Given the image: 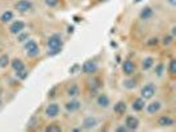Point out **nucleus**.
Returning a JSON list of instances; mask_svg holds the SVG:
<instances>
[{"instance_id": "obj_13", "label": "nucleus", "mask_w": 176, "mask_h": 132, "mask_svg": "<svg viewBox=\"0 0 176 132\" xmlns=\"http://www.w3.org/2000/svg\"><path fill=\"white\" fill-rule=\"evenodd\" d=\"M173 120L171 118L167 116H162L158 120V124L162 126H170L173 124Z\"/></svg>"}, {"instance_id": "obj_22", "label": "nucleus", "mask_w": 176, "mask_h": 132, "mask_svg": "<svg viewBox=\"0 0 176 132\" xmlns=\"http://www.w3.org/2000/svg\"><path fill=\"white\" fill-rule=\"evenodd\" d=\"M79 90L77 85L71 86L68 91V94L71 96H77L79 95Z\"/></svg>"}, {"instance_id": "obj_6", "label": "nucleus", "mask_w": 176, "mask_h": 132, "mask_svg": "<svg viewBox=\"0 0 176 132\" xmlns=\"http://www.w3.org/2000/svg\"><path fill=\"white\" fill-rule=\"evenodd\" d=\"M126 125L129 129L135 130L138 128L139 125V120L134 116H128L126 119Z\"/></svg>"}, {"instance_id": "obj_23", "label": "nucleus", "mask_w": 176, "mask_h": 132, "mask_svg": "<svg viewBox=\"0 0 176 132\" xmlns=\"http://www.w3.org/2000/svg\"><path fill=\"white\" fill-rule=\"evenodd\" d=\"M9 64V58L7 55H3L0 57V67L5 68Z\"/></svg>"}, {"instance_id": "obj_21", "label": "nucleus", "mask_w": 176, "mask_h": 132, "mask_svg": "<svg viewBox=\"0 0 176 132\" xmlns=\"http://www.w3.org/2000/svg\"><path fill=\"white\" fill-rule=\"evenodd\" d=\"M13 13L11 11H6L2 15L1 17V20L3 22H8L11 21L13 18Z\"/></svg>"}, {"instance_id": "obj_1", "label": "nucleus", "mask_w": 176, "mask_h": 132, "mask_svg": "<svg viewBox=\"0 0 176 132\" xmlns=\"http://www.w3.org/2000/svg\"><path fill=\"white\" fill-rule=\"evenodd\" d=\"M48 47L50 50L48 52L50 56H55L61 51V47L63 45V42L60 36L58 35H54L51 36L48 42Z\"/></svg>"}, {"instance_id": "obj_35", "label": "nucleus", "mask_w": 176, "mask_h": 132, "mask_svg": "<svg viewBox=\"0 0 176 132\" xmlns=\"http://www.w3.org/2000/svg\"><path fill=\"white\" fill-rule=\"evenodd\" d=\"M100 2H104V1H106V0H99Z\"/></svg>"}, {"instance_id": "obj_29", "label": "nucleus", "mask_w": 176, "mask_h": 132, "mask_svg": "<svg viewBox=\"0 0 176 132\" xmlns=\"http://www.w3.org/2000/svg\"><path fill=\"white\" fill-rule=\"evenodd\" d=\"M172 40H173V38H172V36H167L164 39V44L165 45H168V44H169L172 42Z\"/></svg>"}, {"instance_id": "obj_32", "label": "nucleus", "mask_w": 176, "mask_h": 132, "mask_svg": "<svg viewBox=\"0 0 176 132\" xmlns=\"http://www.w3.org/2000/svg\"><path fill=\"white\" fill-rule=\"evenodd\" d=\"M117 131H119V132H123V131H126V129L123 127V126H120L118 128L116 129Z\"/></svg>"}, {"instance_id": "obj_8", "label": "nucleus", "mask_w": 176, "mask_h": 132, "mask_svg": "<svg viewBox=\"0 0 176 132\" xmlns=\"http://www.w3.org/2000/svg\"><path fill=\"white\" fill-rule=\"evenodd\" d=\"M24 27V23L21 21H17L10 26V31L13 34H17Z\"/></svg>"}, {"instance_id": "obj_12", "label": "nucleus", "mask_w": 176, "mask_h": 132, "mask_svg": "<svg viewBox=\"0 0 176 132\" xmlns=\"http://www.w3.org/2000/svg\"><path fill=\"white\" fill-rule=\"evenodd\" d=\"M161 108V104L159 102H154L150 104L147 107V111L150 114H154Z\"/></svg>"}, {"instance_id": "obj_7", "label": "nucleus", "mask_w": 176, "mask_h": 132, "mask_svg": "<svg viewBox=\"0 0 176 132\" xmlns=\"http://www.w3.org/2000/svg\"><path fill=\"white\" fill-rule=\"evenodd\" d=\"M59 112H60V108H59L58 105L56 104H51L46 108L45 113L49 117L53 118L58 114Z\"/></svg>"}, {"instance_id": "obj_2", "label": "nucleus", "mask_w": 176, "mask_h": 132, "mask_svg": "<svg viewBox=\"0 0 176 132\" xmlns=\"http://www.w3.org/2000/svg\"><path fill=\"white\" fill-rule=\"evenodd\" d=\"M25 49L27 50V54L29 57H35L39 52V48L37 44L34 41H30L24 46Z\"/></svg>"}, {"instance_id": "obj_3", "label": "nucleus", "mask_w": 176, "mask_h": 132, "mask_svg": "<svg viewBox=\"0 0 176 132\" xmlns=\"http://www.w3.org/2000/svg\"><path fill=\"white\" fill-rule=\"evenodd\" d=\"M156 88L155 86L151 83L145 85L141 90V95L143 98L146 99L151 98L155 93Z\"/></svg>"}, {"instance_id": "obj_25", "label": "nucleus", "mask_w": 176, "mask_h": 132, "mask_svg": "<svg viewBox=\"0 0 176 132\" xmlns=\"http://www.w3.org/2000/svg\"><path fill=\"white\" fill-rule=\"evenodd\" d=\"M169 70L172 73V74H175L176 73V63L175 59L170 62V65H169Z\"/></svg>"}, {"instance_id": "obj_18", "label": "nucleus", "mask_w": 176, "mask_h": 132, "mask_svg": "<svg viewBox=\"0 0 176 132\" xmlns=\"http://www.w3.org/2000/svg\"><path fill=\"white\" fill-rule=\"evenodd\" d=\"M145 107V102L142 98H137L133 104V108L135 111H140Z\"/></svg>"}, {"instance_id": "obj_19", "label": "nucleus", "mask_w": 176, "mask_h": 132, "mask_svg": "<svg viewBox=\"0 0 176 132\" xmlns=\"http://www.w3.org/2000/svg\"><path fill=\"white\" fill-rule=\"evenodd\" d=\"M153 63H154L153 59L151 57L146 58L142 63V66L143 69L148 70L150 68H151L153 65Z\"/></svg>"}, {"instance_id": "obj_4", "label": "nucleus", "mask_w": 176, "mask_h": 132, "mask_svg": "<svg viewBox=\"0 0 176 132\" xmlns=\"http://www.w3.org/2000/svg\"><path fill=\"white\" fill-rule=\"evenodd\" d=\"M98 70V66L93 61H87L83 65V71L87 74H93Z\"/></svg>"}, {"instance_id": "obj_11", "label": "nucleus", "mask_w": 176, "mask_h": 132, "mask_svg": "<svg viewBox=\"0 0 176 132\" xmlns=\"http://www.w3.org/2000/svg\"><path fill=\"white\" fill-rule=\"evenodd\" d=\"M127 106L123 102H118L114 105V110L117 114H122L126 111Z\"/></svg>"}, {"instance_id": "obj_9", "label": "nucleus", "mask_w": 176, "mask_h": 132, "mask_svg": "<svg viewBox=\"0 0 176 132\" xmlns=\"http://www.w3.org/2000/svg\"><path fill=\"white\" fill-rule=\"evenodd\" d=\"M134 69H135V65L131 61L127 60L123 63V70L125 74L127 75L131 74L133 72Z\"/></svg>"}, {"instance_id": "obj_28", "label": "nucleus", "mask_w": 176, "mask_h": 132, "mask_svg": "<svg viewBox=\"0 0 176 132\" xmlns=\"http://www.w3.org/2000/svg\"><path fill=\"white\" fill-rule=\"evenodd\" d=\"M17 75L21 79H24L27 76V74L26 73L24 70L21 71H17Z\"/></svg>"}, {"instance_id": "obj_15", "label": "nucleus", "mask_w": 176, "mask_h": 132, "mask_svg": "<svg viewBox=\"0 0 176 132\" xmlns=\"http://www.w3.org/2000/svg\"><path fill=\"white\" fill-rule=\"evenodd\" d=\"M152 15H153V11L151 8H148V7L143 9L141 13V18L144 20H147L151 18Z\"/></svg>"}, {"instance_id": "obj_27", "label": "nucleus", "mask_w": 176, "mask_h": 132, "mask_svg": "<svg viewBox=\"0 0 176 132\" xmlns=\"http://www.w3.org/2000/svg\"><path fill=\"white\" fill-rule=\"evenodd\" d=\"M45 3L50 7H55L58 3V0H45Z\"/></svg>"}, {"instance_id": "obj_5", "label": "nucleus", "mask_w": 176, "mask_h": 132, "mask_svg": "<svg viewBox=\"0 0 176 132\" xmlns=\"http://www.w3.org/2000/svg\"><path fill=\"white\" fill-rule=\"evenodd\" d=\"M32 4L28 0H21L16 5V9L18 11L24 13L31 8Z\"/></svg>"}, {"instance_id": "obj_30", "label": "nucleus", "mask_w": 176, "mask_h": 132, "mask_svg": "<svg viewBox=\"0 0 176 132\" xmlns=\"http://www.w3.org/2000/svg\"><path fill=\"white\" fill-rule=\"evenodd\" d=\"M27 38V34H21L20 36H19V41H24Z\"/></svg>"}, {"instance_id": "obj_17", "label": "nucleus", "mask_w": 176, "mask_h": 132, "mask_svg": "<svg viewBox=\"0 0 176 132\" xmlns=\"http://www.w3.org/2000/svg\"><path fill=\"white\" fill-rule=\"evenodd\" d=\"M98 104H99L101 107L106 108L108 107L109 104V100L108 96L105 95H100L98 98Z\"/></svg>"}, {"instance_id": "obj_26", "label": "nucleus", "mask_w": 176, "mask_h": 132, "mask_svg": "<svg viewBox=\"0 0 176 132\" xmlns=\"http://www.w3.org/2000/svg\"><path fill=\"white\" fill-rule=\"evenodd\" d=\"M163 70H164V66H163L162 64H160L157 66V67H156V74L158 75V76H160L162 74Z\"/></svg>"}, {"instance_id": "obj_20", "label": "nucleus", "mask_w": 176, "mask_h": 132, "mask_svg": "<svg viewBox=\"0 0 176 132\" xmlns=\"http://www.w3.org/2000/svg\"><path fill=\"white\" fill-rule=\"evenodd\" d=\"M123 86L127 89H132L136 87V83L133 79H127L123 82Z\"/></svg>"}, {"instance_id": "obj_31", "label": "nucleus", "mask_w": 176, "mask_h": 132, "mask_svg": "<svg viewBox=\"0 0 176 132\" xmlns=\"http://www.w3.org/2000/svg\"><path fill=\"white\" fill-rule=\"evenodd\" d=\"M158 42V41H157V39H151V40H150L149 42H148V44L151 45V46H153V45H155L157 44Z\"/></svg>"}, {"instance_id": "obj_34", "label": "nucleus", "mask_w": 176, "mask_h": 132, "mask_svg": "<svg viewBox=\"0 0 176 132\" xmlns=\"http://www.w3.org/2000/svg\"><path fill=\"white\" fill-rule=\"evenodd\" d=\"M175 27L173 28V35H175Z\"/></svg>"}, {"instance_id": "obj_24", "label": "nucleus", "mask_w": 176, "mask_h": 132, "mask_svg": "<svg viewBox=\"0 0 176 132\" xmlns=\"http://www.w3.org/2000/svg\"><path fill=\"white\" fill-rule=\"evenodd\" d=\"M47 132H60L61 131V128L57 125H50L45 129Z\"/></svg>"}, {"instance_id": "obj_14", "label": "nucleus", "mask_w": 176, "mask_h": 132, "mask_svg": "<svg viewBox=\"0 0 176 132\" xmlns=\"http://www.w3.org/2000/svg\"><path fill=\"white\" fill-rule=\"evenodd\" d=\"M83 124H84V127L90 129V128H92L94 127L95 125H96L97 121L96 120V119L94 118L88 117V118H86L84 120Z\"/></svg>"}, {"instance_id": "obj_10", "label": "nucleus", "mask_w": 176, "mask_h": 132, "mask_svg": "<svg viewBox=\"0 0 176 132\" xmlns=\"http://www.w3.org/2000/svg\"><path fill=\"white\" fill-rule=\"evenodd\" d=\"M81 107L80 102L76 100H73L71 102H68L66 105V108L67 110L69 112H74L77 110H79Z\"/></svg>"}, {"instance_id": "obj_33", "label": "nucleus", "mask_w": 176, "mask_h": 132, "mask_svg": "<svg viewBox=\"0 0 176 132\" xmlns=\"http://www.w3.org/2000/svg\"><path fill=\"white\" fill-rule=\"evenodd\" d=\"M169 1L173 5L175 6L176 5V0H169Z\"/></svg>"}, {"instance_id": "obj_16", "label": "nucleus", "mask_w": 176, "mask_h": 132, "mask_svg": "<svg viewBox=\"0 0 176 132\" xmlns=\"http://www.w3.org/2000/svg\"><path fill=\"white\" fill-rule=\"evenodd\" d=\"M12 68L17 71H21L24 69V65L20 59H14L11 63Z\"/></svg>"}]
</instances>
